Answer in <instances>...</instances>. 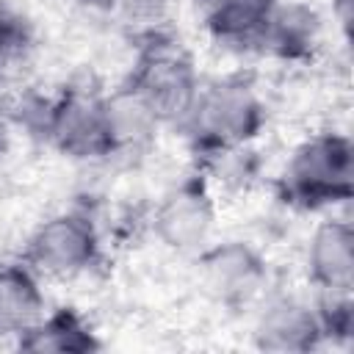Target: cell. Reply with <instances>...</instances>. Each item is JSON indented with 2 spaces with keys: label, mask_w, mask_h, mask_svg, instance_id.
Listing matches in <instances>:
<instances>
[{
  "label": "cell",
  "mask_w": 354,
  "mask_h": 354,
  "mask_svg": "<svg viewBox=\"0 0 354 354\" xmlns=\"http://www.w3.org/2000/svg\"><path fill=\"white\" fill-rule=\"evenodd\" d=\"M266 124V105L243 75L216 77L202 83L188 113L174 124L194 155L210 158L227 149L249 147Z\"/></svg>",
  "instance_id": "cell-1"
},
{
  "label": "cell",
  "mask_w": 354,
  "mask_h": 354,
  "mask_svg": "<svg viewBox=\"0 0 354 354\" xmlns=\"http://www.w3.org/2000/svg\"><path fill=\"white\" fill-rule=\"evenodd\" d=\"M124 83L149 105L160 124H177L202 86L188 47L177 36L155 28L141 36Z\"/></svg>",
  "instance_id": "cell-2"
},
{
  "label": "cell",
  "mask_w": 354,
  "mask_h": 354,
  "mask_svg": "<svg viewBox=\"0 0 354 354\" xmlns=\"http://www.w3.org/2000/svg\"><path fill=\"white\" fill-rule=\"evenodd\" d=\"M279 196L299 210H324L354 196V144L346 133L301 141L279 174Z\"/></svg>",
  "instance_id": "cell-3"
},
{
  "label": "cell",
  "mask_w": 354,
  "mask_h": 354,
  "mask_svg": "<svg viewBox=\"0 0 354 354\" xmlns=\"http://www.w3.org/2000/svg\"><path fill=\"white\" fill-rule=\"evenodd\" d=\"M50 147L72 160L111 158V136L105 119V94L88 83H72L47 100L41 133Z\"/></svg>",
  "instance_id": "cell-4"
},
{
  "label": "cell",
  "mask_w": 354,
  "mask_h": 354,
  "mask_svg": "<svg viewBox=\"0 0 354 354\" xmlns=\"http://www.w3.org/2000/svg\"><path fill=\"white\" fill-rule=\"evenodd\" d=\"M100 260V232L86 213H58L41 221L25 246V266L36 274L72 279Z\"/></svg>",
  "instance_id": "cell-5"
},
{
  "label": "cell",
  "mask_w": 354,
  "mask_h": 354,
  "mask_svg": "<svg viewBox=\"0 0 354 354\" xmlns=\"http://www.w3.org/2000/svg\"><path fill=\"white\" fill-rule=\"evenodd\" d=\"M216 227V202L202 174H191L171 185L152 213L155 238L171 252H199Z\"/></svg>",
  "instance_id": "cell-6"
},
{
  "label": "cell",
  "mask_w": 354,
  "mask_h": 354,
  "mask_svg": "<svg viewBox=\"0 0 354 354\" xmlns=\"http://www.w3.org/2000/svg\"><path fill=\"white\" fill-rule=\"evenodd\" d=\"M196 254L202 288L221 307H249L268 282V266L263 254L246 241H221L199 249Z\"/></svg>",
  "instance_id": "cell-7"
},
{
  "label": "cell",
  "mask_w": 354,
  "mask_h": 354,
  "mask_svg": "<svg viewBox=\"0 0 354 354\" xmlns=\"http://www.w3.org/2000/svg\"><path fill=\"white\" fill-rule=\"evenodd\" d=\"M254 346L274 354H307L324 343V329L315 304L296 296L271 299L254 321Z\"/></svg>",
  "instance_id": "cell-8"
},
{
  "label": "cell",
  "mask_w": 354,
  "mask_h": 354,
  "mask_svg": "<svg viewBox=\"0 0 354 354\" xmlns=\"http://www.w3.org/2000/svg\"><path fill=\"white\" fill-rule=\"evenodd\" d=\"M307 277L321 293H351L354 288V227L329 218L307 243Z\"/></svg>",
  "instance_id": "cell-9"
},
{
  "label": "cell",
  "mask_w": 354,
  "mask_h": 354,
  "mask_svg": "<svg viewBox=\"0 0 354 354\" xmlns=\"http://www.w3.org/2000/svg\"><path fill=\"white\" fill-rule=\"evenodd\" d=\"M321 44V17L301 0H277L266 25L263 50L279 61L301 64L315 55Z\"/></svg>",
  "instance_id": "cell-10"
},
{
  "label": "cell",
  "mask_w": 354,
  "mask_h": 354,
  "mask_svg": "<svg viewBox=\"0 0 354 354\" xmlns=\"http://www.w3.org/2000/svg\"><path fill=\"white\" fill-rule=\"evenodd\" d=\"M277 0H224L205 8L210 39L230 53H260L266 25Z\"/></svg>",
  "instance_id": "cell-11"
},
{
  "label": "cell",
  "mask_w": 354,
  "mask_h": 354,
  "mask_svg": "<svg viewBox=\"0 0 354 354\" xmlns=\"http://www.w3.org/2000/svg\"><path fill=\"white\" fill-rule=\"evenodd\" d=\"M17 348L30 351V354H50V351L88 354V351L102 348V343L97 332L91 329V324L75 307H58L41 315L33 326H28L17 337Z\"/></svg>",
  "instance_id": "cell-12"
},
{
  "label": "cell",
  "mask_w": 354,
  "mask_h": 354,
  "mask_svg": "<svg viewBox=\"0 0 354 354\" xmlns=\"http://www.w3.org/2000/svg\"><path fill=\"white\" fill-rule=\"evenodd\" d=\"M105 119H108L113 155H130V152L147 149L155 141L160 127L158 116L127 83L105 94Z\"/></svg>",
  "instance_id": "cell-13"
},
{
  "label": "cell",
  "mask_w": 354,
  "mask_h": 354,
  "mask_svg": "<svg viewBox=\"0 0 354 354\" xmlns=\"http://www.w3.org/2000/svg\"><path fill=\"white\" fill-rule=\"evenodd\" d=\"M44 315V296L30 266H0V340L19 337Z\"/></svg>",
  "instance_id": "cell-14"
},
{
  "label": "cell",
  "mask_w": 354,
  "mask_h": 354,
  "mask_svg": "<svg viewBox=\"0 0 354 354\" xmlns=\"http://www.w3.org/2000/svg\"><path fill=\"white\" fill-rule=\"evenodd\" d=\"M33 44V28L28 17L8 0H0V69L14 66Z\"/></svg>",
  "instance_id": "cell-15"
},
{
  "label": "cell",
  "mask_w": 354,
  "mask_h": 354,
  "mask_svg": "<svg viewBox=\"0 0 354 354\" xmlns=\"http://www.w3.org/2000/svg\"><path fill=\"white\" fill-rule=\"evenodd\" d=\"M318 321L324 329V340L348 343L354 335V304L351 293H321L315 301Z\"/></svg>",
  "instance_id": "cell-16"
},
{
  "label": "cell",
  "mask_w": 354,
  "mask_h": 354,
  "mask_svg": "<svg viewBox=\"0 0 354 354\" xmlns=\"http://www.w3.org/2000/svg\"><path fill=\"white\" fill-rule=\"evenodd\" d=\"M105 8L130 22H155L169 8L171 0H102Z\"/></svg>",
  "instance_id": "cell-17"
},
{
  "label": "cell",
  "mask_w": 354,
  "mask_h": 354,
  "mask_svg": "<svg viewBox=\"0 0 354 354\" xmlns=\"http://www.w3.org/2000/svg\"><path fill=\"white\" fill-rule=\"evenodd\" d=\"M332 17L337 19L343 36L348 39V30H351V0H332Z\"/></svg>",
  "instance_id": "cell-18"
},
{
  "label": "cell",
  "mask_w": 354,
  "mask_h": 354,
  "mask_svg": "<svg viewBox=\"0 0 354 354\" xmlns=\"http://www.w3.org/2000/svg\"><path fill=\"white\" fill-rule=\"evenodd\" d=\"M6 149H8V116L0 108V158L6 155Z\"/></svg>",
  "instance_id": "cell-19"
},
{
  "label": "cell",
  "mask_w": 354,
  "mask_h": 354,
  "mask_svg": "<svg viewBox=\"0 0 354 354\" xmlns=\"http://www.w3.org/2000/svg\"><path fill=\"white\" fill-rule=\"evenodd\" d=\"M199 6H205V8H210V6H216V3H224V0H196Z\"/></svg>",
  "instance_id": "cell-20"
}]
</instances>
